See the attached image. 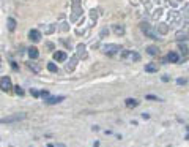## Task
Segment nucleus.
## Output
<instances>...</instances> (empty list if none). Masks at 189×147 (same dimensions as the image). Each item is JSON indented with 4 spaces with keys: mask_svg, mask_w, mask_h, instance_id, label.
Here are the masks:
<instances>
[{
    "mask_svg": "<svg viewBox=\"0 0 189 147\" xmlns=\"http://www.w3.org/2000/svg\"><path fill=\"white\" fill-rule=\"evenodd\" d=\"M91 19H96V11H91Z\"/></svg>",
    "mask_w": 189,
    "mask_h": 147,
    "instance_id": "obj_32",
    "label": "nucleus"
},
{
    "mask_svg": "<svg viewBox=\"0 0 189 147\" xmlns=\"http://www.w3.org/2000/svg\"><path fill=\"white\" fill-rule=\"evenodd\" d=\"M62 30H68V24H62Z\"/></svg>",
    "mask_w": 189,
    "mask_h": 147,
    "instance_id": "obj_31",
    "label": "nucleus"
},
{
    "mask_svg": "<svg viewBox=\"0 0 189 147\" xmlns=\"http://www.w3.org/2000/svg\"><path fill=\"white\" fill-rule=\"evenodd\" d=\"M63 100H65V96H62V95H60V96H47V98H46L44 100V101L46 103H47V104H57V103H60V101H63Z\"/></svg>",
    "mask_w": 189,
    "mask_h": 147,
    "instance_id": "obj_7",
    "label": "nucleus"
},
{
    "mask_svg": "<svg viewBox=\"0 0 189 147\" xmlns=\"http://www.w3.org/2000/svg\"><path fill=\"white\" fill-rule=\"evenodd\" d=\"M30 93H32V95H33V96H35V98H38V96H40V92H38V90H36V89H32V90H30Z\"/></svg>",
    "mask_w": 189,
    "mask_h": 147,
    "instance_id": "obj_24",
    "label": "nucleus"
},
{
    "mask_svg": "<svg viewBox=\"0 0 189 147\" xmlns=\"http://www.w3.org/2000/svg\"><path fill=\"white\" fill-rule=\"evenodd\" d=\"M159 70V67L156 65V63H148V65H145V71L147 73H156Z\"/></svg>",
    "mask_w": 189,
    "mask_h": 147,
    "instance_id": "obj_12",
    "label": "nucleus"
},
{
    "mask_svg": "<svg viewBox=\"0 0 189 147\" xmlns=\"http://www.w3.org/2000/svg\"><path fill=\"white\" fill-rule=\"evenodd\" d=\"M162 81L164 82H169V76H162Z\"/></svg>",
    "mask_w": 189,
    "mask_h": 147,
    "instance_id": "obj_33",
    "label": "nucleus"
},
{
    "mask_svg": "<svg viewBox=\"0 0 189 147\" xmlns=\"http://www.w3.org/2000/svg\"><path fill=\"white\" fill-rule=\"evenodd\" d=\"M188 32H181V30H180V32H177V40L178 41H181V40H188Z\"/></svg>",
    "mask_w": 189,
    "mask_h": 147,
    "instance_id": "obj_16",
    "label": "nucleus"
},
{
    "mask_svg": "<svg viewBox=\"0 0 189 147\" xmlns=\"http://www.w3.org/2000/svg\"><path fill=\"white\" fill-rule=\"evenodd\" d=\"M79 3H80V0H73V5L74 7H79Z\"/></svg>",
    "mask_w": 189,
    "mask_h": 147,
    "instance_id": "obj_29",
    "label": "nucleus"
},
{
    "mask_svg": "<svg viewBox=\"0 0 189 147\" xmlns=\"http://www.w3.org/2000/svg\"><path fill=\"white\" fill-rule=\"evenodd\" d=\"M54 30H55V27H54V25H50V27H47V29H46V33H52Z\"/></svg>",
    "mask_w": 189,
    "mask_h": 147,
    "instance_id": "obj_27",
    "label": "nucleus"
},
{
    "mask_svg": "<svg viewBox=\"0 0 189 147\" xmlns=\"http://www.w3.org/2000/svg\"><path fill=\"white\" fill-rule=\"evenodd\" d=\"M120 51H121V48H120L118 44L109 43V44H104V46H103V52L107 54V56H115V54L120 52Z\"/></svg>",
    "mask_w": 189,
    "mask_h": 147,
    "instance_id": "obj_4",
    "label": "nucleus"
},
{
    "mask_svg": "<svg viewBox=\"0 0 189 147\" xmlns=\"http://www.w3.org/2000/svg\"><path fill=\"white\" fill-rule=\"evenodd\" d=\"M25 119V114L24 112H19V114H11V116H6V117H2L0 119V123H14V122H21Z\"/></svg>",
    "mask_w": 189,
    "mask_h": 147,
    "instance_id": "obj_3",
    "label": "nucleus"
},
{
    "mask_svg": "<svg viewBox=\"0 0 189 147\" xmlns=\"http://www.w3.org/2000/svg\"><path fill=\"white\" fill-rule=\"evenodd\" d=\"M112 29H114V32H115V35H118V36L124 33V27H123L121 24H114Z\"/></svg>",
    "mask_w": 189,
    "mask_h": 147,
    "instance_id": "obj_10",
    "label": "nucleus"
},
{
    "mask_svg": "<svg viewBox=\"0 0 189 147\" xmlns=\"http://www.w3.org/2000/svg\"><path fill=\"white\" fill-rule=\"evenodd\" d=\"M66 59H68L66 52H63V51H55V52H54V60H57V62H65Z\"/></svg>",
    "mask_w": 189,
    "mask_h": 147,
    "instance_id": "obj_8",
    "label": "nucleus"
},
{
    "mask_svg": "<svg viewBox=\"0 0 189 147\" xmlns=\"http://www.w3.org/2000/svg\"><path fill=\"white\" fill-rule=\"evenodd\" d=\"M178 49H180V52H181L183 56H186V54H188V46H186V44L178 43Z\"/></svg>",
    "mask_w": 189,
    "mask_h": 147,
    "instance_id": "obj_20",
    "label": "nucleus"
},
{
    "mask_svg": "<svg viewBox=\"0 0 189 147\" xmlns=\"http://www.w3.org/2000/svg\"><path fill=\"white\" fill-rule=\"evenodd\" d=\"M77 56L79 57H85L87 56V52H85V44L84 43H80V44H77Z\"/></svg>",
    "mask_w": 189,
    "mask_h": 147,
    "instance_id": "obj_13",
    "label": "nucleus"
},
{
    "mask_svg": "<svg viewBox=\"0 0 189 147\" xmlns=\"http://www.w3.org/2000/svg\"><path fill=\"white\" fill-rule=\"evenodd\" d=\"M38 56H40V52H38V49H36V48H30L29 49V57L30 59H33V60H35V59H38Z\"/></svg>",
    "mask_w": 189,
    "mask_h": 147,
    "instance_id": "obj_15",
    "label": "nucleus"
},
{
    "mask_svg": "<svg viewBox=\"0 0 189 147\" xmlns=\"http://www.w3.org/2000/svg\"><path fill=\"white\" fill-rule=\"evenodd\" d=\"M147 54H148V56H158L159 49L156 48V46H147Z\"/></svg>",
    "mask_w": 189,
    "mask_h": 147,
    "instance_id": "obj_14",
    "label": "nucleus"
},
{
    "mask_svg": "<svg viewBox=\"0 0 189 147\" xmlns=\"http://www.w3.org/2000/svg\"><path fill=\"white\" fill-rule=\"evenodd\" d=\"M124 104H126V108H137L140 104V101L136 98H126L124 100Z\"/></svg>",
    "mask_w": 189,
    "mask_h": 147,
    "instance_id": "obj_9",
    "label": "nucleus"
},
{
    "mask_svg": "<svg viewBox=\"0 0 189 147\" xmlns=\"http://www.w3.org/2000/svg\"><path fill=\"white\" fill-rule=\"evenodd\" d=\"M167 60H169V62H172V63H177V62L180 60V56H178L177 52H173V51H172V52H169V54H167Z\"/></svg>",
    "mask_w": 189,
    "mask_h": 147,
    "instance_id": "obj_11",
    "label": "nucleus"
},
{
    "mask_svg": "<svg viewBox=\"0 0 189 147\" xmlns=\"http://www.w3.org/2000/svg\"><path fill=\"white\" fill-rule=\"evenodd\" d=\"M14 89H16V93H17V95H24V90H22V87L17 85V87H14Z\"/></svg>",
    "mask_w": 189,
    "mask_h": 147,
    "instance_id": "obj_25",
    "label": "nucleus"
},
{
    "mask_svg": "<svg viewBox=\"0 0 189 147\" xmlns=\"http://www.w3.org/2000/svg\"><path fill=\"white\" fill-rule=\"evenodd\" d=\"M74 67H76V57H73L71 62L66 65V70H68V71H73V70H74Z\"/></svg>",
    "mask_w": 189,
    "mask_h": 147,
    "instance_id": "obj_19",
    "label": "nucleus"
},
{
    "mask_svg": "<svg viewBox=\"0 0 189 147\" xmlns=\"http://www.w3.org/2000/svg\"><path fill=\"white\" fill-rule=\"evenodd\" d=\"M29 38L33 41V43H38V41L41 40V32L36 30V29H32V30L29 32Z\"/></svg>",
    "mask_w": 189,
    "mask_h": 147,
    "instance_id": "obj_6",
    "label": "nucleus"
},
{
    "mask_svg": "<svg viewBox=\"0 0 189 147\" xmlns=\"http://www.w3.org/2000/svg\"><path fill=\"white\" fill-rule=\"evenodd\" d=\"M40 96H41V98H43V100H46V98H47V96H49V92H47V90H43V92H40Z\"/></svg>",
    "mask_w": 189,
    "mask_h": 147,
    "instance_id": "obj_22",
    "label": "nucleus"
},
{
    "mask_svg": "<svg viewBox=\"0 0 189 147\" xmlns=\"http://www.w3.org/2000/svg\"><path fill=\"white\" fill-rule=\"evenodd\" d=\"M6 24H8V29H10L11 32L16 29V21L13 19V17H8V21H6Z\"/></svg>",
    "mask_w": 189,
    "mask_h": 147,
    "instance_id": "obj_17",
    "label": "nucleus"
},
{
    "mask_svg": "<svg viewBox=\"0 0 189 147\" xmlns=\"http://www.w3.org/2000/svg\"><path fill=\"white\" fill-rule=\"evenodd\" d=\"M120 59L123 60H129V62H139L140 60V54L136 51H131V49H123L120 52Z\"/></svg>",
    "mask_w": 189,
    "mask_h": 147,
    "instance_id": "obj_2",
    "label": "nucleus"
},
{
    "mask_svg": "<svg viewBox=\"0 0 189 147\" xmlns=\"http://www.w3.org/2000/svg\"><path fill=\"white\" fill-rule=\"evenodd\" d=\"M145 98L147 100H155V101H161V98H158V96H155V95H147Z\"/></svg>",
    "mask_w": 189,
    "mask_h": 147,
    "instance_id": "obj_23",
    "label": "nucleus"
},
{
    "mask_svg": "<svg viewBox=\"0 0 189 147\" xmlns=\"http://www.w3.org/2000/svg\"><path fill=\"white\" fill-rule=\"evenodd\" d=\"M142 117H144L145 120H147V119H150V114H147V112H144V114H142Z\"/></svg>",
    "mask_w": 189,
    "mask_h": 147,
    "instance_id": "obj_30",
    "label": "nucleus"
},
{
    "mask_svg": "<svg viewBox=\"0 0 189 147\" xmlns=\"http://www.w3.org/2000/svg\"><path fill=\"white\" fill-rule=\"evenodd\" d=\"M177 84H186V79H181V77H180V79H177Z\"/></svg>",
    "mask_w": 189,
    "mask_h": 147,
    "instance_id": "obj_28",
    "label": "nucleus"
},
{
    "mask_svg": "<svg viewBox=\"0 0 189 147\" xmlns=\"http://www.w3.org/2000/svg\"><path fill=\"white\" fill-rule=\"evenodd\" d=\"M140 29H142V32L145 33V36H148V38H151V40H159L158 30H155L153 25H150L148 22H142V24H140Z\"/></svg>",
    "mask_w": 189,
    "mask_h": 147,
    "instance_id": "obj_1",
    "label": "nucleus"
},
{
    "mask_svg": "<svg viewBox=\"0 0 189 147\" xmlns=\"http://www.w3.org/2000/svg\"><path fill=\"white\" fill-rule=\"evenodd\" d=\"M158 30L161 32V33H167L169 27H167V24H159V25H158Z\"/></svg>",
    "mask_w": 189,
    "mask_h": 147,
    "instance_id": "obj_21",
    "label": "nucleus"
},
{
    "mask_svg": "<svg viewBox=\"0 0 189 147\" xmlns=\"http://www.w3.org/2000/svg\"><path fill=\"white\" fill-rule=\"evenodd\" d=\"M47 70H49L50 73H57L58 68H57V65H55L54 62H49V63H47Z\"/></svg>",
    "mask_w": 189,
    "mask_h": 147,
    "instance_id": "obj_18",
    "label": "nucleus"
},
{
    "mask_svg": "<svg viewBox=\"0 0 189 147\" xmlns=\"http://www.w3.org/2000/svg\"><path fill=\"white\" fill-rule=\"evenodd\" d=\"M0 89H2L3 92H10L13 89V84H11L10 76H3L2 79H0Z\"/></svg>",
    "mask_w": 189,
    "mask_h": 147,
    "instance_id": "obj_5",
    "label": "nucleus"
},
{
    "mask_svg": "<svg viewBox=\"0 0 189 147\" xmlns=\"http://www.w3.org/2000/svg\"><path fill=\"white\" fill-rule=\"evenodd\" d=\"M106 35H109V30H107V29H103V30H101V35H99V36H101V38H104Z\"/></svg>",
    "mask_w": 189,
    "mask_h": 147,
    "instance_id": "obj_26",
    "label": "nucleus"
}]
</instances>
